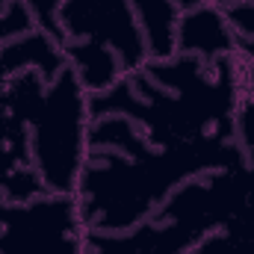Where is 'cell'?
Returning a JSON list of instances; mask_svg holds the SVG:
<instances>
[{
	"instance_id": "obj_6",
	"label": "cell",
	"mask_w": 254,
	"mask_h": 254,
	"mask_svg": "<svg viewBox=\"0 0 254 254\" xmlns=\"http://www.w3.org/2000/svg\"><path fill=\"white\" fill-rule=\"evenodd\" d=\"M181 9H190V6H198V3H204V0H175Z\"/></svg>"
},
{
	"instance_id": "obj_5",
	"label": "cell",
	"mask_w": 254,
	"mask_h": 254,
	"mask_svg": "<svg viewBox=\"0 0 254 254\" xmlns=\"http://www.w3.org/2000/svg\"><path fill=\"white\" fill-rule=\"evenodd\" d=\"M225 15L231 21L234 39H237L240 63L254 68V0H231V3H225Z\"/></svg>"
},
{
	"instance_id": "obj_1",
	"label": "cell",
	"mask_w": 254,
	"mask_h": 254,
	"mask_svg": "<svg viewBox=\"0 0 254 254\" xmlns=\"http://www.w3.org/2000/svg\"><path fill=\"white\" fill-rule=\"evenodd\" d=\"M0 107L27 127L30 166L48 192L74 195L89 157V92L65 65L54 77L21 71L9 77Z\"/></svg>"
},
{
	"instance_id": "obj_3",
	"label": "cell",
	"mask_w": 254,
	"mask_h": 254,
	"mask_svg": "<svg viewBox=\"0 0 254 254\" xmlns=\"http://www.w3.org/2000/svg\"><path fill=\"white\" fill-rule=\"evenodd\" d=\"M181 57H192L201 63H219L237 57V39L225 6L216 0H204L198 6L181 9L178 21V51Z\"/></svg>"
},
{
	"instance_id": "obj_2",
	"label": "cell",
	"mask_w": 254,
	"mask_h": 254,
	"mask_svg": "<svg viewBox=\"0 0 254 254\" xmlns=\"http://www.w3.org/2000/svg\"><path fill=\"white\" fill-rule=\"evenodd\" d=\"M89 228L74 195L42 192L6 201L0 213V254H86Z\"/></svg>"
},
{
	"instance_id": "obj_4",
	"label": "cell",
	"mask_w": 254,
	"mask_h": 254,
	"mask_svg": "<svg viewBox=\"0 0 254 254\" xmlns=\"http://www.w3.org/2000/svg\"><path fill=\"white\" fill-rule=\"evenodd\" d=\"M136 24L148 45L151 60H169L178 51V21L181 6L175 0H133Z\"/></svg>"
}]
</instances>
